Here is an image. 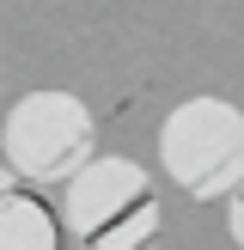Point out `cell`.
<instances>
[{
	"mask_svg": "<svg viewBox=\"0 0 244 250\" xmlns=\"http://www.w3.org/2000/svg\"><path fill=\"white\" fill-rule=\"evenodd\" d=\"M0 250H61V220L0 171Z\"/></svg>",
	"mask_w": 244,
	"mask_h": 250,
	"instance_id": "4",
	"label": "cell"
},
{
	"mask_svg": "<svg viewBox=\"0 0 244 250\" xmlns=\"http://www.w3.org/2000/svg\"><path fill=\"white\" fill-rule=\"evenodd\" d=\"M159 165L183 195L220 202L244 183V110L226 98H189L159 128Z\"/></svg>",
	"mask_w": 244,
	"mask_h": 250,
	"instance_id": "2",
	"label": "cell"
},
{
	"mask_svg": "<svg viewBox=\"0 0 244 250\" xmlns=\"http://www.w3.org/2000/svg\"><path fill=\"white\" fill-rule=\"evenodd\" d=\"M6 171L24 183H67L98 159V122L73 92H24L0 128Z\"/></svg>",
	"mask_w": 244,
	"mask_h": 250,
	"instance_id": "3",
	"label": "cell"
},
{
	"mask_svg": "<svg viewBox=\"0 0 244 250\" xmlns=\"http://www.w3.org/2000/svg\"><path fill=\"white\" fill-rule=\"evenodd\" d=\"M226 226H232V244L244 250V183H238V189L226 195Z\"/></svg>",
	"mask_w": 244,
	"mask_h": 250,
	"instance_id": "5",
	"label": "cell"
},
{
	"mask_svg": "<svg viewBox=\"0 0 244 250\" xmlns=\"http://www.w3.org/2000/svg\"><path fill=\"white\" fill-rule=\"evenodd\" d=\"M61 232L80 250H141L159 232L153 177L122 153H98L61 183Z\"/></svg>",
	"mask_w": 244,
	"mask_h": 250,
	"instance_id": "1",
	"label": "cell"
}]
</instances>
